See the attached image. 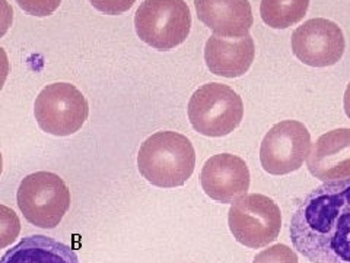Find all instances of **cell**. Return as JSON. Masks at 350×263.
Instances as JSON below:
<instances>
[{
    "label": "cell",
    "mask_w": 350,
    "mask_h": 263,
    "mask_svg": "<svg viewBox=\"0 0 350 263\" xmlns=\"http://www.w3.org/2000/svg\"><path fill=\"white\" fill-rule=\"evenodd\" d=\"M291 240L312 263H350V177L324 181L291 219Z\"/></svg>",
    "instance_id": "cell-1"
},
{
    "label": "cell",
    "mask_w": 350,
    "mask_h": 263,
    "mask_svg": "<svg viewBox=\"0 0 350 263\" xmlns=\"http://www.w3.org/2000/svg\"><path fill=\"white\" fill-rule=\"evenodd\" d=\"M137 167L153 186L180 188L194 171L196 151L187 136L172 130L157 132L142 144Z\"/></svg>",
    "instance_id": "cell-2"
},
{
    "label": "cell",
    "mask_w": 350,
    "mask_h": 263,
    "mask_svg": "<svg viewBox=\"0 0 350 263\" xmlns=\"http://www.w3.org/2000/svg\"><path fill=\"white\" fill-rule=\"evenodd\" d=\"M135 29L152 49L172 50L190 36V8L184 0H145L136 10Z\"/></svg>",
    "instance_id": "cell-3"
},
{
    "label": "cell",
    "mask_w": 350,
    "mask_h": 263,
    "mask_svg": "<svg viewBox=\"0 0 350 263\" xmlns=\"http://www.w3.org/2000/svg\"><path fill=\"white\" fill-rule=\"evenodd\" d=\"M243 117V100L231 86L224 84L202 85L189 101L190 123L204 136H226L241 125Z\"/></svg>",
    "instance_id": "cell-4"
},
{
    "label": "cell",
    "mask_w": 350,
    "mask_h": 263,
    "mask_svg": "<svg viewBox=\"0 0 350 263\" xmlns=\"http://www.w3.org/2000/svg\"><path fill=\"white\" fill-rule=\"evenodd\" d=\"M16 202L28 223L51 229L62 223L69 211L70 190L60 175L37 171L21 181Z\"/></svg>",
    "instance_id": "cell-5"
},
{
    "label": "cell",
    "mask_w": 350,
    "mask_h": 263,
    "mask_svg": "<svg viewBox=\"0 0 350 263\" xmlns=\"http://www.w3.org/2000/svg\"><path fill=\"white\" fill-rule=\"evenodd\" d=\"M228 224L239 245L248 249H261L279 237L282 214L269 196L251 193L232 203Z\"/></svg>",
    "instance_id": "cell-6"
},
{
    "label": "cell",
    "mask_w": 350,
    "mask_h": 263,
    "mask_svg": "<svg viewBox=\"0 0 350 263\" xmlns=\"http://www.w3.org/2000/svg\"><path fill=\"white\" fill-rule=\"evenodd\" d=\"M38 126L54 136H70L85 125L90 105L85 95L72 84L47 85L38 94L34 104Z\"/></svg>",
    "instance_id": "cell-7"
},
{
    "label": "cell",
    "mask_w": 350,
    "mask_h": 263,
    "mask_svg": "<svg viewBox=\"0 0 350 263\" xmlns=\"http://www.w3.org/2000/svg\"><path fill=\"white\" fill-rule=\"evenodd\" d=\"M311 151V135L297 120H283L273 126L260 148L261 167L269 174L284 175L302 167Z\"/></svg>",
    "instance_id": "cell-8"
},
{
    "label": "cell",
    "mask_w": 350,
    "mask_h": 263,
    "mask_svg": "<svg viewBox=\"0 0 350 263\" xmlns=\"http://www.w3.org/2000/svg\"><path fill=\"white\" fill-rule=\"evenodd\" d=\"M291 46L295 58L304 64L327 68L340 62L346 50V40L336 22L314 18L293 31Z\"/></svg>",
    "instance_id": "cell-9"
},
{
    "label": "cell",
    "mask_w": 350,
    "mask_h": 263,
    "mask_svg": "<svg viewBox=\"0 0 350 263\" xmlns=\"http://www.w3.org/2000/svg\"><path fill=\"white\" fill-rule=\"evenodd\" d=\"M200 180L211 199L219 203H234L247 195L251 175L243 158L232 153H219L204 162Z\"/></svg>",
    "instance_id": "cell-10"
},
{
    "label": "cell",
    "mask_w": 350,
    "mask_h": 263,
    "mask_svg": "<svg viewBox=\"0 0 350 263\" xmlns=\"http://www.w3.org/2000/svg\"><path fill=\"white\" fill-rule=\"evenodd\" d=\"M306 166L315 179L334 181L350 177V129L340 127L321 135L312 145Z\"/></svg>",
    "instance_id": "cell-11"
},
{
    "label": "cell",
    "mask_w": 350,
    "mask_h": 263,
    "mask_svg": "<svg viewBox=\"0 0 350 263\" xmlns=\"http://www.w3.org/2000/svg\"><path fill=\"white\" fill-rule=\"evenodd\" d=\"M194 8L199 21L217 37H245L254 22L248 0H194Z\"/></svg>",
    "instance_id": "cell-12"
},
{
    "label": "cell",
    "mask_w": 350,
    "mask_h": 263,
    "mask_svg": "<svg viewBox=\"0 0 350 263\" xmlns=\"http://www.w3.org/2000/svg\"><path fill=\"white\" fill-rule=\"evenodd\" d=\"M256 58V44L250 34L241 38L212 36L206 41L204 62L211 73L222 78L245 75Z\"/></svg>",
    "instance_id": "cell-13"
},
{
    "label": "cell",
    "mask_w": 350,
    "mask_h": 263,
    "mask_svg": "<svg viewBox=\"0 0 350 263\" xmlns=\"http://www.w3.org/2000/svg\"><path fill=\"white\" fill-rule=\"evenodd\" d=\"M0 263H81L76 251L46 236H29L9 249Z\"/></svg>",
    "instance_id": "cell-14"
},
{
    "label": "cell",
    "mask_w": 350,
    "mask_h": 263,
    "mask_svg": "<svg viewBox=\"0 0 350 263\" xmlns=\"http://www.w3.org/2000/svg\"><path fill=\"white\" fill-rule=\"evenodd\" d=\"M310 0H261L260 15L273 29H286L298 24L308 12Z\"/></svg>",
    "instance_id": "cell-15"
},
{
    "label": "cell",
    "mask_w": 350,
    "mask_h": 263,
    "mask_svg": "<svg viewBox=\"0 0 350 263\" xmlns=\"http://www.w3.org/2000/svg\"><path fill=\"white\" fill-rule=\"evenodd\" d=\"M21 233V219L18 214L6 205H0V249H6Z\"/></svg>",
    "instance_id": "cell-16"
},
{
    "label": "cell",
    "mask_w": 350,
    "mask_h": 263,
    "mask_svg": "<svg viewBox=\"0 0 350 263\" xmlns=\"http://www.w3.org/2000/svg\"><path fill=\"white\" fill-rule=\"evenodd\" d=\"M253 263H299L298 256L286 245H275L261 250Z\"/></svg>",
    "instance_id": "cell-17"
},
{
    "label": "cell",
    "mask_w": 350,
    "mask_h": 263,
    "mask_svg": "<svg viewBox=\"0 0 350 263\" xmlns=\"http://www.w3.org/2000/svg\"><path fill=\"white\" fill-rule=\"evenodd\" d=\"M15 2L24 12L37 18L53 15L62 5V0H15Z\"/></svg>",
    "instance_id": "cell-18"
},
{
    "label": "cell",
    "mask_w": 350,
    "mask_h": 263,
    "mask_svg": "<svg viewBox=\"0 0 350 263\" xmlns=\"http://www.w3.org/2000/svg\"><path fill=\"white\" fill-rule=\"evenodd\" d=\"M90 3L105 15H122L136 3V0H90Z\"/></svg>",
    "instance_id": "cell-19"
},
{
    "label": "cell",
    "mask_w": 350,
    "mask_h": 263,
    "mask_svg": "<svg viewBox=\"0 0 350 263\" xmlns=\"http://www.w3.org/2000/svg\"><path fill=\"white\" fill-rule=\"evenodd\" d=\"M14 22V9L8 0H0V38L6 36Z\"/></svg>",
    "instance_id": "cell-20"
},
{
    "label": "cell",
    "mask_w": 350,
    "mask_h": 263,
    "mask_svg": "<svg viewBox=\"0 0 350 263\" xmlns=\"http://www.w3.org/2000/svg\"><path fill=\"white\" fill-rule=\"evenodd\" d=\"M9 69H10V66H9L8 54L2 47H0V91H2V88L8 79Z\"/></svg>",
    "instance_id": "cell-21"
},
{
    "label": "cell",
    "mask_w": 350,
    "mask_h": 263,
    "mask_svg": "<svg viewBox=\"0 0 350 263\" xmlns=\"http://www.w3.org/2000/svg\"><path fill=\"white\" fill-rule=\"evenodd\" d=\"M343 104H345V113H346V116L350 118V84H349L347 88H346Z\"/></svg>",
    "instance_id": "cell-22"
},
{
    "label": "cell",
    "mask_w": 350,
    "mask_h": 263,
    "mask_svg": "<svg viewBox=\"0 0 350 263\" xmlns=\"http://www.w3.org/2000/svg\"><path fill=\"white\" fill-rule=\"evenodd\" d=\"M2 171H3V157L2 153H0V175H2Z\"/></svg>",
    "instance_id": "cell-23"
}]
</instances>
